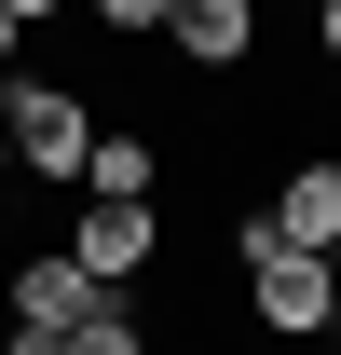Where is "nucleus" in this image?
I'll return each instance as SVG.
<instances>
[{"label": "nucleus", "mask_w": 341, "mask_h": 355, "mask_svg": "<svg viewBox=\"0 0 341 355\" xmlns=\"http://www.w3.org/2000/svg\"><path fill=\"white\" fill-rule=\"evenodd\" d=\"M0 355H69V328H0Z\"/></svg>", "instance_id": "9d476101"}, {"label": "nucleus", "mask_w": 341, "mask_h": 355, "mask_svg": "<svg viewBox=\"0 0 341 355\" xmlns=\"http://www.w3.org/2000/svg\"><path fill=\"white\" fill-rule=\"evenodd\" d=\"M259 219H273V246H314V260H328V246H341V164H300Z\"/></svg>", "instance_id": "423d86ee"}, {"label": "nucleus", "mask_w": 341, "mask_h": 355, "mask_svg": "<svg viewBox=\"0 0 341 355\" xmlns=\"http://www.w3.org/2000/svg\"><path fill=\"white\" fill-rule=\"evenodd\" d=\"M69 260H82L96 287H110V301H123L137 273L164 260V219H150V205H110V191H82V219H69Z\"/></svg>", "instance_id": "7ed1b4c3"}, {"label": "nucleus", "mask_w": 341, "mask_h": 355, "mask_svg": "<svg viewBox=\"0 0 341 355\" xmlns=\"http://www.w3.org/2000/svg\"><path fill=\"white\" fill-rule=\"evenodd\" d=\"M0 301H14V328H82L110 287H96L69 246H42V260H14V273H0Z\"/></svg>", "instance_id": "20e7f679"}, {"label": "nucleus", "mask_w": 341, "mask_h": 355, "mask_svg": "<svg viewBox=\"0 0 341 355\" xmlns=\"http://www.w3.org/2000/svg\"><path fill=\"white\" fill-rule=\"evenodd\" d=\"M0 14H14V28H42V14H55V0H0Z\"/></svg>", "instance_id": "f8f14e48"}, {"label": "nucleus", "mask_w": 341, "mask_h": 355, "mask_svg": "<svg viewBox=\"0 0 341 355\" xmlns=\"http://www.w3.org/2000/svg\"><path fill=\"white\" fill-rule=\"evenodd\" d=\"M69 355H150V342H137V314H123V301H96L82 328H69Z\"/></svg>", "instance_id": "6e6552de"}, {"label": "nucleus", "mask_w": 341, "mask_h": 355, "mask_svg": "<svg viewBox=\"0 0 341 355\" xmlns=\"http://www.w3.org/2000/svg\"><path fill=\"white\" fill-rule=\"evenodd\" d=\"M232 260H246L259 328H287V342L328 328V260H314V246H273V219H232Z\"/></svg>", "instance_id": "f257e3e1"}, {"label": "nucleus", "mask_w": 341, "mask_h": 355, "mask_svg": "<svg viewBox=\"0 0 341 355\" xmlns=\"http://www.w3.org/2000/svg\"><path fill=\"white\" fill-rule=\"evenodd\" d=\"M0 69H14V14H0Z\"/></svg>", "instance_id": "ddd939ff"}, {"label": "nucleus", "mask_w": 341, "mask_h": 355, "mask_svg": "<svg viewBox=\"0 0 341 355\" xmlns=\"http://www.w3.org/2000/svg\"><path fill=\"white\" fill-rule=\"evenodd\" d=\"M0 137H14V178H82L96 110H82L69 83H0Z\"/></svg>", "instance_id": "f03ea898"}, {"label": "nucleus", "mask_w": 341, "mask_h": 355, "mask_svg": "<svg viewBox=\"0 0 341 355\" xmlns=\"http://www.w3.org/2000/svg\"><path fill=\"white\" fill-rule=\"evenodd\" d=\"M314 42H328V69H341V0H314Z\"/></svg>", "instance_id": "9b49d317"}, {"label": "nucleus", "mask_w": 341, "mask_h": 355, "mask_svg": "<svg viewBox=\"0 0 341 355\" xmlns=\"http://www.w3.org/2000/svg\"><path fill=\"white\" fill-rule=\"evenodd\" d=\"M0 178H14V137H0Z\"/></svg>", "instance_id": "4468645a"}, {"label": "nucleus", "mask_w": 341, "mask_h": 355, "mask_svg": "<svg viewBox=\"0 0 341 355\" xmlns=\"http://www.w3.org/2000/svg\"><path fill=\"white\" fill-rule=\"evenodd\" d=\"M150 178H164V164H150V137L96 123V137H82V178H69V191H110V205H150Z\"/></svg>", "instance_id": "0eeeda50"}, {"label": "nucleus", "mask_w": 341, "mask_h": 355, "mask_svg": "<svg viewBox=\"0 0 341 355\" xmlns=\"http://www.w3.org/2000/svg\"><path fill=\"white\" fill-rule=\"evenodd\" d=\"M96 28H164V0H82Z\"/></svg>", "instance_id": "1a4fd4ad"}, {"label": "nucleus", "mask_w": 341, "mask_h": 355, "mask_svg": "<svg viewBox=\"0 0 341 355\" xmlns=\"http://www.w3.org/2000/svg\"><path fill=\"white\" fill-rule=\"evenodd\" d=\"M164 42L191 55V69H246V42H259V0H164Z\"/></svg>", "instance_id": "39448f33"}]
</instances>
